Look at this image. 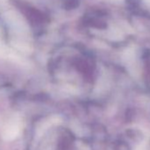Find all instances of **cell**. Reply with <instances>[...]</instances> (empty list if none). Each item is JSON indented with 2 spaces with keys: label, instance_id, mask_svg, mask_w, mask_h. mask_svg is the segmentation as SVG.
Here are the masks:
<instances>
[{
  "label": "cell",
  "instance_id": "cell-1",
  "mask_svg": "<svg viewBox=\"0 0 150 150\" xmlns=\"http://www.w3.org/2000/svg\"><path fill=\"white\" fill-rule=\"evenodd\" d=\"M21 130V122L17 117H13L10 120L8 125L5 127L3 136L6 139L10 140L17 137Z\"/></svg>",
  "mask_w": 150,
  "mask_h": 150
},
{
  "label": "cell",
  "instance_id": "cell-2",
  "mask_svg": "<svg viewBox=\"0 0 150 150\" xmlns=\"http://www.w3.org/2000/svg\"><path fill=\"white\" fill-rule=\"evenodd\" d=\"M145 81L150 87V64L146 68V71H145Z\"/></svg>",
  "mask_w": 150,
  "mask_h": 150
}]
</instances>
